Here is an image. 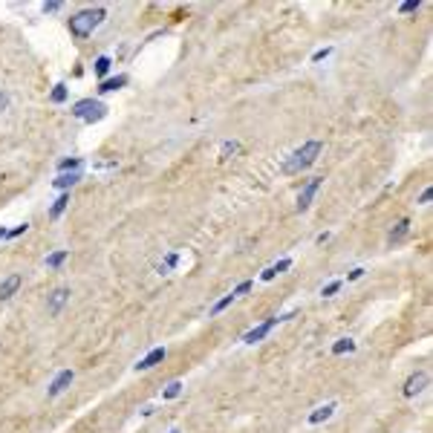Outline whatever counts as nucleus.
I'll list each match as a JSON object with an SVG mask.
<instances>
[{
	"mask_svg": "<svg viewBox=\"0 0 433 433\" xmlns=\"http://www.w3.org/2000/svg\"><path fill=\"white\" fill-rule=\"evenodd\" d=\"M321 150H323V144L318 142V139H312V142H306L304 147H297L292 156H289L286 162H283V174L286 177H292V174H300L304 168H309L318 156H321Z\"/></svg>",
	"mask_w": 433,
	"mask_h": 433,
	"instance_id": "nucleus-1",
	"label": "nucleus"
},
{
	"mask_svg": "<svg viewBox=\"0 0 433 433\" xmlns=\"http://www.w3.org/2000/svg\"><path fill=\"white\" fill-rule=\"evenodd\" d=\"M104 9H84V12H78V15L70 17V32L75 35V38H87V35H93V29H96L101 20H104Z\"/></svg>",
	"mask_w": 433,
	"mask_h": 433,
	"instance_id": "nucleus-2",
	"label": "nucleus"
},
{
	"mask_svg": "<svg viewBox=\"0 0 433 433\" xmlns=\"http://www.w3.org/2000/svg\"><path fill=\"white\" fill-rule=\"evenodd\" d=\"M72 116L81 121H87V124H93V121H101L107 116V107L98 101V98H81L78 104L72 107Z\"/></svg>",
	"mask_w": 433,
	"mask_h": 433,
	"instance_id": "nucleus-3",
	"label": "nucleus"
},
{
	"mask_svg": "<svg viewBox=\"0 0 433 433\" xmlns=\"http://www.w3.org/2000/svg\"><path fill=\"white\" fill-rule=\"evenodd\" d=\"M289 318H295V312H289V315H280V318H269V321H263V323H260V327L249 329V332L243 335V341H246V344H257V341H263V338L269 335V332H272V329L277 327V323H280V321H289Z\"/></svg>",
	"mask_w": 433,
	"mask_h": 433,
	"instance_id": "nucleus-4",
	"label": "nucleus"
},
{
	"mask_svg": "<svg viewBox=\"0 0 433 433\" xmlns=\"http://www.w3.org/2000/svg\"><path fill=\"white\" fill-rule=\"evenodd\" d=\"M321 185H323V177H315V179H309V182H306V188L300 191V197H297V211H306L309 205H312L315 193L321 191Z\"/></svg>",
	"mask_w": 433,
	"mask_h": 433,
	"instance_id": "nucleus-5",
	"label": "nucleus"
},
{
	"mask_svg": "<svg viewBox=\"0 0 433 433\" xmlns=\"http://www.w3.org/2000/svg\"><path fill=\"white\" fill-rule=\"evenodd\" d=\"M427 384H430V376H427V373H413V376L404 381V390H401V393L407 396V399H413V396H419Z\"/></svg>",
	"mask_w": 433,
	"mask_h": 433,
	"instance_id": "nucleus-6",
	"label": "nucleus"
},
{
	"mask_svg": "<svg viewBox=\"0 0 433 433\" xmlns=\"http://www.w3.org/2000/svg\"><path fill=\"white\" fill-rule=\"evenodd\" d=\"M67 300H70V289H67V286L55 289V292L47 297V312H49V315H58V312L67 306Z\"/></svg>",
	"mask_w": 433,
	"mask_h": 433,
	"instance_id": "nucleus-7",
	"label": "nucleus"
},
{
	"mask_svg": "<svg viewBox=\"0 0 433 433\" xmlns=\"http://www.w3.org/2000/svg\"><path fill=\"white\" fill-rule=\"evenodd\" d=\"M72 378H75V373H72V370H61V373L52 378V384H49V396H61L67 387L72 384Z\"/></svg>",
	"mask_w": 433,
	"mask_h": 433,
	"instance_id": "nucleus-8",
	"label": "nucleus"
},
{
	"mask_svg": "<svg viewBox=\"0 0 433 433\" xmlns=\"http://www.w3.org/2000/svg\"><path fill=\"white\" fill-rule=\"evenodd\" d=\"M165 355H168V353H165V347H156V350H150V353L139 361L136 370H150V367H156V364H162V361H165Z\"/></svg>",
	"mask_w": 433,
	"mask_h": 433,
	"instance_id": "nucleus-9",
	"label": "nucleus"
},
{
	"mask_svg": "<svg viewBox=\"0 0 433 433\" xmlns=\"http://www.w3.org/2000/svg\"><path fill=\"white\" fill-rule=\"evenodd\" d=\"M17 289H20V274H9L6 280L0 283V300H9Z\"/></svg>",
	"mask_w": 433,
	"mask_h": 433,
	"instance_id": "nucleus-10",
	"label": "nucleus"
},
{
	"mask_svg": "<svg viewBox=\"0 0 433 433\" xmlns=\"http://www.w3.org/2000/svg\"><path fill=\"white\" fill-rule=\"evenodd\" d=\"M332 413H335V401H327L323 407H318L312 416H309V425H321V422H327Z\"/></svg>",
	"mask_w": 433,
	"mask_h": 433,
	"instance_id": "nucleus-11",
	"label": "nucleus"
},
{
	"mask_svg": "<svg viewBox=\"0 0 433 433\" xmlns=\"http://www.w3.org/2000/svg\"><path fill=\"white\" fill-rule=\"evenodd\" d=\"M78 179H81V170H70V174H58V177H55V182H52V185L64 191V188H72V185L78 182Z\"/></svg>",
	"mask_w": 433,
	"mask_h": 433,
	"instance_id": "nucleus-12",
	"label": "nucleus"
},
{
	"mask_svg": "<svg viewBox=\"0 0 433 433\" xmlns=\"http://www.w3.org/2000/svg\"><path fill=\"white\" fill-rule=\"evenodd\" d=\"M127 84V75H116V78H104L98 84V93H113V90H121Z\"/></svg>",
	"mask_w": 433,
	"mask_h": 433,
	"instance_id": "nucleus-13",
	"label": "nucleus"
},
{
	"mask_svg": "<svg viewBox=\"0 0 433 433\" xmlns=\"http://www.w3.org/2000/svg\"><path fill=\"white\" fill-rule=\"evenodd\" d=\"M237 153H240V142H237V139H225V142L220 144V156H223V159H231Z\"/></svg>",
	"mask_w": 433,
	"mask_h": 433,
	"instance_id": "nucleus-14",
	"label": "nucleus"
},
{
	"mask_svg": "<svg viewBox=\"0 0 433 433\" xmlns=\"http://www.w3.org/2000/svg\"><path fill=\"white\" fill-rule=\"evenodd\" d=\"M67 205H70V193H61V197L52 202V208H49V216H52V220H58V216L67 211Z\"/></svg>",
	"mask_w": 433,
	"mask_h": 433,
	"instance_id": "nucleus-15",
	"label": "nucleus"
},
{
	"mask_svg": "<svg viewBox=\"0 0 433 433\" xmlns=\"http://www.w3.org/2000/svg\"><path fill=\"white\" fill-rule=\"evenodd\" d=\"M407 231H410V220H401V223L396 225L393 231H390V243H399V240H404V237H407Z\"/></svg>",
	"mask_w": 433,
	"mask_h": 433,
	"instance_id": "nucleus-16",
	"label": "nucleus"
},
{
	"mask_svg": "<svg viewBox=\"0 0 433 433\" xmlns=\"http://www.w3.org/2000/svg\"><path fill=\"white\" fill-rule=\"evenodd\" d=\"M353 350H355L353 338H341L338 344H332V355H344V353H353Z\"/></svg>",
	"mask_w": 433,
	"mask_h": 433,
	"instance_id": "nucleus-17",
	"label": "nucleus"
},
{
	"mask_svg": "<svg viewBox=\"0 0 433 433\" xmlns=\"http://www.w3.org/2000/svg\"><path fill=\"white\" fill-rule=\"evenodd\" d=\"M67 257H70V251H67V249H61V251H52V254L47 257V266H49V269H58V266H61V263L67 260Z\"/></svg>",
	"mask_w": 433,
	"mask_h": 433,
	"instance_id": "nucleus-18",
	"label": "nucleus"
},
{
	"mask_svg": "<svg viewBox=\"0 0 433 433\" xmlns=\"http://www.w3.org/2000/svg\"><path fill=\"white\" fill-rule=\"evenodd\" d=\"M58 170H61V174H67V170H81V159H78V156H72V159H61V162H58Z\"/></svg>",
	"mask_w": 433,
	"mask_h": 433,
	"instance_id": "nucleus-19",
	"label": "nucleus"
},
{
	"mask_svg": "<svg viewBox=\"0 0 433 433\" xmlns=\"http://www.w3.org/2000/svg\"><path fill=\"white\" fill-rule=\"evenodd\" d=\"M179 393H182V381H170V384L165 387V393H162V399H177Z\"/></svg>",
	"mask_w": 433,
	"mask_h": 433,
	"instance_id": "nucleus-20",
	"label": "nucleus"
},
{
	"mask_svg": "<svg viewBox=\"0 0 433 433\" xmlns=\"http://www.w3.org/2000/svg\"><path fill=\"white\" fill-rule=\"evenodd\" d=\"M110 64H113V61H110L107 55H101V58L96 61V75H98V78H104V75H107V70H110Z\"/></svg>",
	"mask_w": 433,
	"mask_h": 433,
	"instance_id": "nucleus-21",
	"label": "nucleus"
},
{
	"mask_svg": "<svg viewBox=\"0 0 433 433\" xmlns=\"http://www.w3.org/2000/svg\"><path fill=\"white\" fill-rule=\"evenodd\" d=\"M52 101H55V104H61V101H67V87L64 84H55V90H52Z\"/></svg>",
	"mask_w": 433,
	"mask_h": 433,
	"instance_id": "nucleus-22",
	"label": "nucleus"
},
{
	"mask_svg": "<svg viewBox=\"0 0 433 433\" xmlns=\"http://www.w3.org/2000/svg\"><path fill=\"white\" fill-rule=\"evenodd\" d=\"M231 300H234V295H225L223 300H216V304L211 306V315H220V312L225 309V306H231Z\"/></svg>",
	"mask_w": 433,
	"mask_h": 433,
	"instance_id": "nucleus-23",
	"label": "nucleus"
},
{
	"mask_svg": "<svg viewBox=\"0 0 433 433\" xmlns=\"http://www.w3.org/2000/svg\"><path fill=\"white\" fill-rule=\"evenodd\" d=\"M251 286H254L251 280H243V283H237V286L231 289V295H234V297H240V295H246V292H251Z\"/></svg>",
	"mask_w": 433,
	"mask_h": 433,
	"instance_id": "nucleus-24",
	"label": "nucleus"
},
{
	"mask_svg": "<svg viewBox=\"0 0 433 433\" xmlns=\"http://www.w3.org/2000/svg\"><path fill=\"white\" fill-rule=\"evenodd\" d=\"M341 286H344L341 280H332V283H327V286L321 289V295H323V297H332V295H335V292H338Z\"/></svg>",
	"mask_w": 433,
	"mask_h": 433,
	"instance_id": "nucleus-25",
	"label": "nucleus"
},
{
	"mask_svg": "<svg viewBox=\"0 0 433 433\" xmlns=\"http://www.w3.org/2000/svg\"><path fill=\"white\" fill-rule=\"evenodd\" d=\"M419 6H422L419 0H407V3H401V6H399V12H401V15H410V12H416Z\"/></svg>",
	"mask_w": 433,
	"mask_h": 433,
	"instance_id": "nucleus-26",
	"label": "nucleus"
},
{
	"mask_svg": "<svg viewBox=\"0 0 433 433\" xmlns=\"http://www.w3.org/2000/svg\"><path fill=\"white\" fill-rule=\"evenodd\" d=\"M289 266H292V260H289V257H283V260H277V263L272 266V269H274V274H280V272H286Z\"/></svg>",
	"mask_w": 433,
	"mask_h": 433,
	"instance_id": "nucleus-27",
	"label": "nucleus"
},
{
	"mask_svg": "<svg viewBox=\"0 0 433 433\" xmlns=\"http://www.w3.org/2000/svg\"><path fill=\"white\" fill-rule=\"evenodd\" d=\"M26 228H29V225H26V223H20V225H15V228H12V231L6 234V237H9V240H15V237H20V234H24Z\"/></svg>",
	"mask_w": 433,
	"mask_h": 433,
	"instance_id": "nucleus-28",
	"label": "nucleus"
},
{
	"mask_svg": "<svg viewBox=\"0 0 433 433\" xmlns=\"http://www.w3.org/2000/svg\"><path fill=\"white\" fill-rule=\"evenodd\" d=\"M430 197H433V188H425V191L419 193V205H427V202H430Z\"/></svg>",
	"mask_w": 433,
	"mask_h": 433,
	"instance_id": "nucleus-29",
	"label": "nucleus"
},
{
	"mask_svg": "<svg viewBox=\"0 0 433 433\" xmlns=\"http://www.w3.org/2000/svg\"><path fill=\"white\" fill-rule=\"evenodd\" d=\"M329 52H332V49H318V52H315V55H312V61H315V64H318V61H323V58H329Z\"/></svg>",
	"mask_w": 433,
	"mask_h": 433,
	"instance_id": "nucleus-30",
	"label": "nucleus"
},
{
	"mask_svg": "<svg viewBox=\"0 0 433 433\" xmlns=\"http://www.w3.org/2000/svg\"><path fill=\"white\" fill-rule=\"evenodd\" d=\"M61 9V0H49V3H44V12H58Z\"/></svg>",
	"mask_w": 433,
	"mask_h": 433,
	"instance_id": "nucleus-31",
	"label": "nucleus"
},
{
	"mask_svg": "<svg viewBox=\"0 0 433 433\" xmlns=\"http://www.w3.org/2000/svg\"><path fill=\"white\" fill-rule=\"evenodd\" d=\"M260 277H263V280H274V277H277V274H274V269L272 266H269V269H266L263 274H260Z\"/></svg>",
	"mask_w": 433,
	"mask_h": 433,
	"instance_id": "nucleus-32",
	"label": "nucleus"
},
{
	"mask_svg": "<svg viewBox=\"0 0 433 433\" xmlns=\"http://www.w3.org/2000/svg\"><path fill=\"white\" fill-rule=\"evenodd\" d=\"M6 107H9V96L3 93V90H0V113L6 110Z\"/></svg>",
	"mask_w": 433,
	"mask_h": 433,
	"instance_id": "nucleus-33",
	"label": "nucleus"
},
{
	"mask_svg": "<svg viewBox=\"0 0 433 433\" xmlns=\"http://www.w3.org/2000/svg\"><path fill=\"white\" fill-rule=\"evenodd\" d=\"M361 274H364V269H353V272H350V280H358Z\"/></svg>",
	"mask_w": 433,
	"mask_h": 433,
	"instance_id": "nucleus-34",
	"label": "nucleus"
},
{
	"mask_svg": "<svg viewBox=\"0 0 433 433\" xmlns=\"http://www.w3.org/2000/svg\"><path fill=\"white\" fill-rule=\"evenodd\" d=\"M6 234H9V231H6V228H3V225H0V240H3V237H6Z\"/></svg>",
	"mask_w": 433,
	"mask_h": 433,
	"instance_id": "nucleus-35",
	"label": "nucleus"
},
{
	"mask_svg": "<svg viewBox=\"0 0 433 433\" xmlns=\"http://www.w3.org/2000/svg\"><path fill=\"white\" fill-rule=\"evenodd\" d=\"M170 433H179V430H170Z\"/></svg>",
	"mask_w": 433,
	"mask_h": 433,
	"instance_id": "nucleus-36",
	"label": "nucleus"
}]
</instances>
